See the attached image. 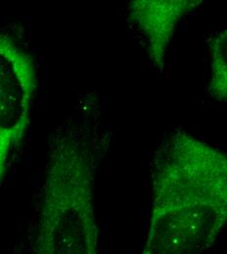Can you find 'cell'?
I'll return each mask as SVG.
<instances>
[{"mask_svg":"<svg viewBox=\"0 0 227 254\" xmlns=\"http://www.w3.org/2000/svg\"><path fill=\"white\" fill-rule=\"evenodd\" d=\"M227 219L226 154L176 129L155 152L151 214L141 254H202Z\"/></svg>","mask_w":227,"mask_h":254,"instance_id":"6da1fadb","label":"cell"},{"mask_svg":"<svg viewBox=\"0 0 227 254\" xmlns=\"http://www.w3.org/2000/svg\"><path fill=\"white\" fill-rule=\"evenodd\" d=\"M95 141L81 126L61 127L50 135L35 254H98Z\"/></svg>","mask_w":227,"mask_h":254,"instance_id":"7a4b0ae2","label":"cell"},{"mask_svg":"<svg viewBox=\"0 0 227 254\" xmlns=\"http://www.w3.org/2000/svg\"><path fill=\"white\" fill-rule=\"evenodd\" d=\"M201 4V0H134L129 4L130 22L145 38L148 57L159 72L163 71L178 24Z\"/></svg>","mask_w":227,"mask_h":254,"instance_id":"277c9868","label":"cell"},{"mask_svg":"<svg viewBox=\"0 0 227 254\" xmlns=\"http://www.w3.org/2000/svg\"><path fill=\"white\" fill-rule=\"evenodd\" d=\"M38 88L35 63L12 36L0 32V186L31 123Z\"/></svg>","mask_w":227,"mask_h":254,"instance_id":"3957f363","label":"cell"},{"mask_svg":"<svg viewBox=\"0 0 227 254\" xmlns=\"http://www.w3.org/2000/svg\"><path fill=\"white\" fill-rule=\"evenodd\" d=\"M227 31L216 32L210 43L211 78L208 86L210 95L218 101L227 98Z\"/></svg>","mask_w":227,"mask_h":254,"instance_id":"5b68a950","label":"cell"}]
</instances>
